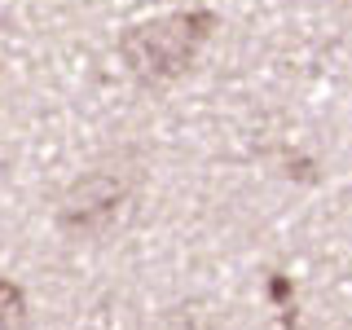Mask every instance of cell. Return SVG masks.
I'll return each instance as SVG.
<instances>
[{
	"label": "cell",
	"instance_id": "obj_2",
	"mask_svg": "<svg viewBox=\"0 0 352 330\" xmlns=\"http://www.w3.org/2000/svg\"><path fill=\"white\" fill-rule=\"evenodd\" d=\"M132 203V176L119 168H93L75 176L58 198V229L66 238H102L124 220Z\"/></svg>",
	"mask_w": 352,
	"mask_h": 330
},
{
	"label": "cell",
	"instance_id": "obj_4",
	"mask_svg": "<svg viewBox=\"0 0 352 330\" xmlns=\"http://www.w3.org/2000/svg\"><path fill=\"white\" fill-rule=\"evenodd\" d=\"M269 295H273V300H278V304L286 308V304H291V278L273 273V278H269Z\"/></svg>",
	"mask_w": 352,
	"mask_h": 330
},
{
	"label": "cell",
	"instance_id": "obj_1",
	"mask_svg": "<svg viewBox=\"0 0 352 330\" xmlns=\"http://www.w3.org/2000/svg\"><path fill=\"white\" fill-rule=\"evenodd\" d=\"M216 27H220V18L212 9H176V14L132 22L119 36V58L141 84L181 80L198 62V53H203V44L212 40Z\"/></svg>",
	"mask_w": 352,
	"mask_h": 330
},
{
	"label": "cell",
	"instance_id": "obj_3",
	"mask_svg": "<svg viewBox=\"0 0 352 330\" xmlns=\"http://www.w3.org/2000/svg\"><path fill=\"white\" fill-rule=\"evenodd\" d=\"M27 291H22L18 282L0 278V330H22L27 326Z\"/></svg>",
	"mask_w": 352,
	"mask_h": 330
}]
</instances>
